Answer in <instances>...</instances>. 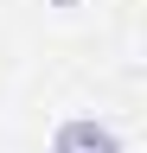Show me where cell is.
<instances>
[{
    "instance_id": "1",
    "label": "cell",
    "mask_w": 147,
    "mask_h": 153,
    "mask_svg": "<svg viewBox=\"0 0 147 153\" xmlns=\"http://www.w3.org/2000/svg\"><path fill=\"white\" fill-rule=\"evenodd\" d=\"M51 153H122V134L96 115H77V121H64L51 134Z\"/></svg>"
}]
</instances>
